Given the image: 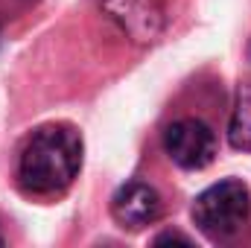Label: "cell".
I'll return each instance as SVG.
<instances>
[{"label":"cell","instance_id":"obj_1","mask_svg":"<svg viewBox=\"0 0 251 248\" xmlns=\"http://www.w3.org/2000/svg\"><path fill=\"white\" fill-rule=\"evenodd\" d=\"M79 170L82 134L70 123H47L35 128L18 158V181L35 196H56L67 190Z\"/></svg>","mask_w":251,"mask_h":248},{"label":"cell","instance_id":"obj_2","mask_svg":"<svg viewBox=\"0 0 251 248\" xmlns=\"http://www.w3.org/2000/svg\"><path fill=\"white\" fill-rule=\"evenodd\" d=\"M249 213H251L249 190L237 178H225L219 184L207 187L193 201V222L213 243L237 237L246 228Z\"/></svg>","mask_w":251,"mask_h":248},{"label":"cell","instance_id":"obj_3","mask_svg":"<svg viewBox=\"0 0 251 248\" xmlns=\"http://www.w3.org/2000/svg\"><path fill=\"white\" fill-rule=\"evenodd\" d=\"M100 6L131 44H155L164 35L167 15L161 0H100Z\"/></svg>","mask_w":251,"mask_h":248},{"label":"cell","instance_id":"obj_4","mask_svg":"<svg viewBox=\"0 0 251 248\" xmlns=\"http://www.w3.org/2000/svg\"><path fill=\"white\" fill-rule=\"evenodd\" d=\"M164 149L181 170H204L216 155V134L213 128L196 117H184L167 125Z\"/></svg>","mask_w":251,"mask_h":248},{"label":"cell","instance_id":"obj_5","mask_svg":"<svg viewBox=\"0 0 251 248\" xmlns=\"http://www.w3.org/2000/svg\"><path fill=\"white\" fill-rule=\"evenodd\" d=\"M161 210H164V204H161L158 190L146 181H128L111 198V216L128 231H140V228L158 222Z\"/></svg>","mask_w":251,"mask_h":248},{"label":"cell","instance_id":"obj_6","mask_svg":"<svg viewBox=\"0 0 251 248\" xmlns=\"http://www.w3.org/2000/svg\"><path fill=\"white\" fill-rule=\"evenodd\" d=\"M228 140H231L234 149L251 152V79H246L237 88L231 123H228Z\"/></svg>","mask_w":251,"mask_h":248},{"label":"cell","instance_id":"obj_7","mask_svg":"<svg viewBox=\"0 0 251 248\" xmlns=\"http://www.w3.org/2000/svg\"><path fill=\"white\" fill-rule=\"evenodd\" d=\"M164 243H181V246H190L193 240L184 237V234H178V231H167V234H158V237H155V246H164Z\"/></svg>","mask_w":251,"mask_h":248},{"label":"cell","instance_id":"obj_8","mask_svg":"<svg viewBox=\"0 0 251 248\" xmlns=\"http://www.w3.org/2000/svg\"><path fill=\"white\" fill-rule=\"evenodd\" d=\"M3 243H6V237H3V234H0V246H3Z\"/></svg>","mask_w":251,"mask_h":248},{"label":"cell","instance_id":"obj_9","mask_svg":"<svg viewBox=\"0 0 251 248\" xmlns=\"http://www.w3.org/2000/svg\"><path fill=\"white\" fill-rule=\"evenodd\" d=\"M0 35H3V26H0Z\"/></svg>","mask_w":251,"mask_h":248}]
</instances>
